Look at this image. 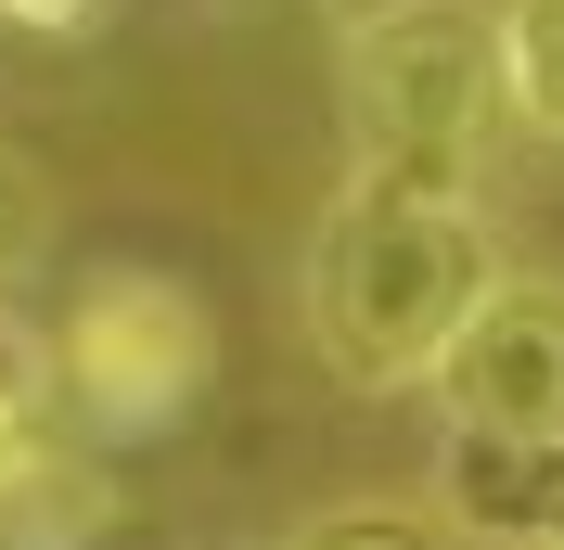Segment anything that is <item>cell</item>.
Instances as JSON below:
<instances>
[{
	"mask_svg": "<svg viewBox=\"0 0 564 550\" xmlns=\"http://www.w3.org/2000/svg\"><path fill=\"white\" fill-rule=\"evenodd\" d=\"M500 295V231L475 193L423 179H347V206L308 243V333L347 384H436L462 320Z\"/></svg>",
	"mask_w": 564,
	"mask_h": 550,
	"instance_id": "6da1fadb",
	"label": "cell"
},
{
	"mask_svg": "<svg viewBox=\"0 0 564 550\" xmlns=\"http://www.w3.org/2000/svg\"><path fill=\"white\" fill-rule=\"evenodd\" d=\"M334 103H347L359 179L475 193L500 116H513V26L488 0H372L334 38Z\"/></svg>",
	"mask_w": 564,
	"mask_h": 550,
	"instance_id": "7a4b0ae2",
	"label": "cell"
},
{
	"mask_svg": "<svg viewBox=\"0 0 564 550\" xmlns=\"http://www.w3.org/2000/svg\"><path fill=\"white\" fill-rule=\"evenodd\" d=\"M52 372H65V410L90 436H167L218 372V320L167 270H104V282H77L65 333H52Z\"/></svg>",
	"mask_w": 564,
	"mask_h": 550,
	"instance_id": "3957f363",
	"label": "cell"
},
{
	"mask_svg": "<svg viewBox=\"0 0 564 550\" xmlns=\"http://www.w3.org/2000/svg\"><path fill=\"white\" fill-rule=\"evenodd\" d=\"M436 410L475 436L564 448V282H500L462 320V345L436 359Z\"/></svg>",
	"mask_w": 564,
	"mask_h": 550,
	"instance_id": "277c9868",
	"label": "cell"
},
{
	"mask_svg": "<svg viewBox=\"0 0 564 550\" xmlns=\"http://www.w3.org/2000/svg\"><path fill=\"white\" fill-rule=\"evenodd\" d=\"M436 486H449V513L475 525V538H500V550H552V538H564V448H527V436H475V422H449Z\"/></svg>",
	"mask_w": 564,
	"mask_h": 550,
	"instance_id": "5b68a950",
	"label": "cell"
},
{
	"mask_svg": "<svg viewBox=\"0 0 564 550\" xmlns=\"http://www.w3.org/2000/svg\"><path fill=\"white\" fill-rule=\"evenodd\" d=\"M513 116L539 141H564V0H513Z\"/></svg>",
	"mask_w": 564,
	"mask_h": 550,
	"instance_id": "8992f818",
	"label": "cell"
},
{
	"mask_svg": "<svg viewBox=\"0 0 564 550\" xmlns=\"http://www.w3.org/2000/svg\"><path fill=\"white\" fill-rule=\"evenodd\" d=\"M52 397H65V372H52V333H26V320L0 308V461L52 436Z\"/></svg>",
	"mask_w": 564,
	"mask_h": 550,
	"instance_id": "52a82bcc",
	"label": "cell"
},
{
	"mask_svg": "<svg viewBox=\"0 0 564 550\" xmlns=\"http://www.w3.org/2000/svg\"><path fill=\"white\" fill-rule=\"evenodd\" d=\"M282 550H436L411 513H334V525H308V538H282Z\"/></svg>",
	"mask_w": 564,
	"mask_h": 550,
	"instance_id": "ba28073f",
	"label": "cell"
},
{
	"mask_svg": "<svg viewBox=\"0 0 564 550\" xmlns=\"http://www.w3.org/2000/svg\"><path fill=\"white\" fill-rule=\"evenodd\" d=\"M0 26H26V38H77V26H104V0H0Z\"/></svg>",
	"mask_w": 564,
	"mask_h": 550,
	"instance_id": "9c48e42d",
	"label": "cell"
},
{
	"mask_svg": "<svg viewBox=\"0 0 564 550\" xmlns=\"http://www.w3.org/2000/svg\"><path fill=\"white\" fill-rule=\"evenodd\" d=\"M0 256H13V179H0Z\"/></svg>",
	"mask_w": 564,
	"mask_h": 550,
	"instance_id": "30bf717a",
	"label": "cell"
},
{
	"mask_svg": "<svg viewBox=\"0 0 564 550\" xmlns=\"http://www.w3.org/2000/svg\"><path fill=\"white\" fill-rule=\"evenodd\" d=\"M552 550H564V538H552Z\"/></svg>",
	"mask_w": 564,
	"mask_h": 550,
	"instance_id": "8fae6325",
	"label": "cell"
}]
</instances>
